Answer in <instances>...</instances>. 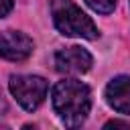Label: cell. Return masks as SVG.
I'll use <instances>...</instances> for the list:
<instances>
[{
	"mask_svg": "<svg viewBox=\"0 0 130 130\" xmlns=\"http://www.w3.org/2000/svg\"><path fill=\"white\" fill-rule=\"evenodd\" d=\"M53 110L67 128H79L91 110V91L79 79H61L51 93Z\"/></svg>",
	"mask_w": 130,
	"mask_h": 130,
	"instance_id": "obj_1",
	"label": "cell"
},
{
	"mask_svg": "<svg viewBox=\"0 0 130 130\" xmlns=\"http://www.w3.org/2000/svg\"><path fill=\"white\" fill-rule=\"evenodd\" d=\"M51 16L57 30L65 37H79V39H89V41L100 37L93 20L71 0H53Z\"/></svg>",
	"mask_w": 130,
	"mask_h": 130,
	"instance_id": "obj_2",
	"label": "cell"
},
{
	"mask_svg": "<svg viewBox=\"0 0 130 130\" xmlns=\"http://www.w3.org/2000/svg\"><path fill=\"white\" fill-rule=\"evenodd\" d=\"M12 98L26 112H35L47 98L49 83L41 75H10L8 81Z\"/></svg>",
	"mask_w": 130,
	"mask_h": 130,
	"instance_id": "obj_3",
	"label": "cell"
},
{
	"mask_svg": "<svg viewBox=\"0 0 130 130\" xmlns=\"http://www.w3.org/2000/svg\"><path fill=\"white\" fill-rule=\"evenodd\" d=\"M91 63H93L91 55H89L83 47H77V45L59 49V51L55 53V69H57L59 73H65V75L85 73V71H89Z\"/></svg>",
	"mask_w": 130,
	"mask_h": 130,
	"instance_id": "obj_4",
	"label": "cell"
},
{
	"mask_svg": "<svg viewBox=\"0 0 130 130\" xmlns=\"http://www.w3.org/2000/svg\"><path fill=\"white\" fill-rule=\"evenodd\" d=\"M35 43L28 35L20 30H2L0 32V57L6 61H24L30 57Z\"/></svg>",
	"mask_w": 130,
	"mask_h": 130,
	"instance_id": "obj_5",
	"label": "cell"
},
{
	"mask_svg": "<svg viewBox=\"0 0 130 130\" xmlns=\"http://www.w3.org/2000/svg\"><path fill=\"white\" fill-rule=\"evenodd\" d=\"M106 102L120 114L130 116V77L118 75L106 85Z\"/></svg>",
	"mask_w": 130,
	"mask_h": 130,
	"instance_id": "obj_6",
	"label": "cell"
},
{
	"mask_svg": "<svg viewBox=\"0 0 130 130\" xmlns=\"http://www.w3.org/2000/svg\"><path fill=\"white\" fill-rule=\"evenodd\" d=\"M116 2L118 0H85V4L100 14H110L116 8Z\"/></svg>",
	"mask_w": 130,
	"mask_h": 130,
	"instance_id": "obj_7",
	"label": "cell"
},
{
	"mask_svg": "<svg viewBox=\"0 0 130 130\" xmlns=\"http://www.w3.org/2000/svg\"><path fill=\"white\" fill-rule=\"evenodd\" d=\"M104 128H126L130 130V122H124V120H110L104 124Z\"/></svg>",
	"mask_w": 130,
	"mask_h": 130,
	"instance_id": "obj_8",
	"label": "cell"
},
{
	"mask_svg": "<svg viewBox=\"0 0 130 130\" xmlns=\"http://www.w3.org/2000/svg\"><path fill=\"white\" fill-rule=\"evenodd\" d=\"M14 6V0H0V18H4Z\"/></svg>",
	"mask_w": 130,
	"mask_h": 130,
	"instance_id": "obj_9",
	"label": "cell"
}]
</instances>
